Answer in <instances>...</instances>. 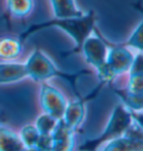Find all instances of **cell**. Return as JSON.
I'll return each instance as SVG.
<instances>
[{
    "instance_id": "1",
    "label": "cell",
    "mask_w": 143,
    "mask_h": 151,
    "mask_svg": "<svg viewBox=\"0 0 143 151\" xmlns=\"http://www.w3.org/2000/svg\"><path fill=\"white\" fill-rule=\"evenodd\" d=\"M96 20H97V18H96L94 10L84 12L83 16L75 17V18H63V19L54 18V19L48 20V22L34 24L32 26H29L25 32H21L18 36V38L24 43V40L27 39L32 34L39 32V30H42V29H46V28L55 27L65 32L68 36H70L74 39L75 47L68 54L78 53V52H80L84 42L95 30Z\"/></svg>"
},
{
    "instance_id": "2",
    "label": "cell",
    "mask_w": 143,
    "mask_h": 151,
    "mask_svg": "<svg viewBox=\"0 0 143 151\" xmlns=\"http://www.w3.org/2000/svg\"><path fill=\"white\" fill-rule=\"evenodd\" d=\"M26 70L28 77H32L34 81H45L54 76H59L68 80L72 84H74V81L76 80V76L82 74H66L58 70L55 65L52 63V60L48 58L46 55L42 53L40 49L36 48L34 50L32 56L28 58L26 63Z\"/></svg>"
},
{
    "instance_id": "3",
    "label": "cell",
    "mask_w": 143,
    "mask_h": 151,
    "mask_svg": "<svg viewBox=\"0 0 143 151\" xmlns=\"http://www.w3.org/2000/svg\"><path fill=\"white\" fill-rule=\"evenodd\" d=\"M96 35H91L84 42L82 49L84 53L85 57L88 63L96 66L97 68H100L102 65L106 62L107 57V52H109V44L105 40V38L101 35L100 30L95 28Z\"/></svg>"
},
{
    "instance_id": "4",
    "label": "cell",
    "mask_w": 143,
    "mask_h": 151,
    "mask_svg": "<svg viewBox=\"0 0 143 151\" xmlns=\"http://www.w3.org/2000/svg\"><path fill=\"white\" fill-rule=\"evenodd\" d=\"M40 102L42 106L47 114L53 115L54 118L59 119L64 115L66 103L63 95L54 87L44 84L40 91Z\"/></svg>"
},
{
    "instance_id": "5",
    "label": "cell",
    "mask_w": 143,
    "mask_h": 151,
    "mask_svg": "<svg viewBox=\"0 0 143 151\" xmlns=\"http://www.w3.org/2000/svg\"><path fill=\"white\" fill-rule=\"evenodd\" d=\"M133 55L130 53V50L124 46L123 44L120 45H113L110 52H107L106 63L112 68L113 73H120L123 70H126L133 60Z\"/></svg>"
},
{
    "instance_id": "6",
    "label": "cell",
    "mask_w": 143,
    "mask_h": 151,
    "mask_svg": "<svg viewBox=\"0 0 143 151\" xmlns=\"http://www.w3.org/2000/svg\"><path fill=\"white\" fill-rule=\"evenodd\" d=\"M28 77L26 65L21 63H0V85L19 82Z\"/></svg>"
},
{
    "instance_id": "7",
    "label": "cell",
    "mask_w": 143,
    "mask_h": 151,
    "mask_svg": "<svg viewBox=\"0 0 143 151\" xmlns=\"http://www.w3.org/2000/svg\"><path fill=\"white\" fill-rule=\"evenodd\" d=\"M55 18H75L84 15L76 4V0H50Z\"/></svg>"
},
{
    "instance_id": "8",
    "label": "cell",
    "mask_w": 143,
    "mask_h": 151,
    "mask_svg": "<svg viewBox=\"0 0 143 151\" xmlns=\"http://www.w3.org/2000/svg\"><path fill=\"white\" fill-rule=\"evenodd\" d=\"M22 42L18 37H4L0 39V58L11 60L21 53Z\"/></svg>"
},
{
    "instance_id": "9",
    "label": "cell",
    "mask_w": 143,
    "mask_h": 151,
    "mask_svg": "<svg viewBox=\"0 0 143 151\" xmlns=\"http://www.w3.org/2000/svg\"><path fill=\"white\" fill-rule=\"evenodd\" d=\"M20 137L0 125V151H25Z\"/></svg>"
},
{
    "instance_id": "10",
    "label": "cell",
    "mask_w": 143,
    "mask_h": 151,
    "mask_svg": "<svg viewBox=\"0 0 143 151\" xmlns=\"http://www.w3.org/2000/svg\"><path fill=\"white\" fill-rule=\"evenodd\" d=\"M133 8L137 9L142 15V19H141V22H139L137 28L133 30L131 36L126 40V43H124L123 45L133 47V48L138 49V50H143V5L142 2H141V0L134 2L133 4Z\"/></svg>"
},
{
    "instance_id": "11",
    "label": "cell",
    "mask_w": 143,
    "mask_h": 151,
    "mask_svg": "<svg viewBox=\"0 0 143 151\" xmlns=\"http://www.w3.org/2000/svg\"><path fill=\"white\" fill-rule=\"evenodd\" d=\"M32 0H7V10L15 17L27 16L32 9Z\"/></svg>"
},
{
    "instance_id": "12",
    "label": "cell",
    "mask_w": 143,
    "mask_h": 151,
    "mask_svg": "<svg viewBox=\"0 0 143 151\" xmlns=\"http://www.w3.org/2000/svg\"><path fill=\"white\" fill-rule=\"evenodd\" d=\"M39 132L36 129V127L32 125H26L25 128L21 129L20 139L26 148H36L38 138H39Z\"/></svg>"
},
{
    "instance_id": "13",
    "label": "cell",
    "mask_w": 143,
    "mask_h": 151,
    "mask_svg": "<svg viewBox=\"0 0 143 151\" xmlns=\"http://www.w3.org/2000/svg\"><path fill=\"white\" fill-rule=\"evenodd\" d=\"M56 121L57 119L54 118L50 114H44L39 116L36 122V129L40 134H49L56 127Z\"/></svg>"
},
{
    "instance_id": "14",
    "label": "cell",
    "mask_w": 143,
    "mask_h": 151,
    "mask_svg": "<svg viewBox=\"0 0 143 151\" xmlns=\"http://www.w3.org/2000/svg\"><path fill=\"white\" fill-rule=\"evenodd\" d=\"M132 76H143V54H138L131 64Z\"/></svg>"
}]
</instances>
